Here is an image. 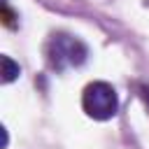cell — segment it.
<instances>
[{
    "mask_svg": "<svg viewBox=\"0 0 149 149\" xmlns=\"http://www.w3.org/2000/svg\"><path fill=\"white\" fill-rule=\"evenodd\" d=\"M147 2H149V0H147Z\"/></svg>",
    "mask_w": 149,
    "mask_h": 149,
    "instance_id": "5",
    "label": "cell"
},
{
    "mask_svg": "<svg viewBox=\"0 0 149 149\" xmlns=\"http://www.w3.org/2000/svg\"><path fill=\"white\" fill-rule=\"evenodd\" d=\"M0 63H2V81H5V84L14 81V79L19 77V72H21V68H19L9 56H2V58H0Z\"/></svg>",
    "mask_w": 149,
    "mask_h": 149,
    "instance_id": "3",
    "label": "cell"
},
{
    "mask_svg": "<svg viewBox=\"0 0 149 149\" xmlns=\"http://www.w3.org/2000/svg\"><path fill=\"white\" fill-rule=\"evenodd\" d=\"M81 109L95 121L112 119L119 109V95L114 86L107 81H91L81 91Z\"/></svg>",
    "mask_w": 149,
    "mask_h": 149,
    "instance_id": "2",
    "label": "cell"
},
{
    "mask_svg": "<svg viewBox=\"0 0 149 149\" xmlns=\"http://www.w3.org/2000/svg\"><path fill=\"white\" fill-rule=\"evenodd\" d=\"M44 54H47L49 68L56 70V72H63L68 68H79L86 61L88 49L79 37L68 35V33H56V35L49 37Z\"/></svg>",
    "mask_w": 149,
    "mask_h": 149,
    "instance_id": "1",
    "label": "cell"
},
{
    "mask_svg": "<svg viewBox=\"0 0 149 149\" xmlns=\"http://www.w3.org/2000/svg\"><path fill=\"white\" fill-rule=\"evenodd\" d=\"M142 98L147 100V107H149V86H142Z\"/></svg>",
    "mask_w": 149,
    "mask_h": 149,
    "instance_id": "4",
    "label": "cell"
}]
</instances>
